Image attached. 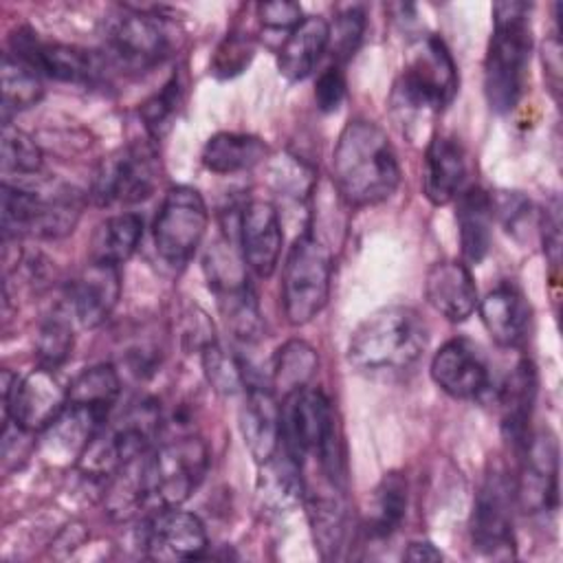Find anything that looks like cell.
<instances>
[{
	"mask_svg": "<svg viewBox=\"0 0 563 563\" xmlns=\"http://www.w3.org/2000/svg\"><path fill=\"white\" fill-rule=\"evenodd\" d=\"M317 365H319V356L310 343L301 339L286 341L273 358L271 389L286 398L288 394L308 387L310 378L317 372Z\"/></svg>",
	"mask_w": 563,
	"mask_h": 563,
	"instance_id": "obj_36",
	"label": "cell"
},
{
	"mask_svg": "<svg viewBox=\"0 0 563 563\" xmlns=\"http://www.w3.org/2000/svg\"><path fill=\"white\" fill-rule=\"evenodd\" d=\"M262 466L257 479V499L260 506L268 512H286L303 501V482H301V466L279 446V451Z\"/></svg>",
	"mask_w": 563,
	"mask_h": 563,
	"instance_id": "obj_31",
	"label": "cell"
},
{
	"mask_svg": "<svg viewBox=\"0 0 563 563\" xmlns=\"http://www.w3.org/2000/svg\"><path fill=\"white\" fill-rule=\"evenodd\" d=\"M407 561H440L442 552L431 541H413L402 554Z\"/></svg>",
	"mask_w": 563,
	"mask_h": 563,
	"instance_id": "obj_47",
	"label": "cell"
},
{
	"mask_svg": "<svg viewBox=\"0 0 563 563\" xmlns=\"http://www.w3.org/2000/svg\"><path fill=\"white\" fill-rule=\"evenodd\" d=\"M332 255L312 233L299 235L284 262L282 301L290 325L310 323L328 303Z\"/></svg>",
	"mask_w": 563,
	"mask_h": 563,
	"instance_id": "obj_6",
	"label": "cell"
},
{
	"mask_svg": "<svg viewBox=\"0 0 563 563\" xmlns=\"http://www.w3.org/2000/svg\"><path fill=\"white\" fill-rule=\"evenodd\" d=\"M526 457L517 484V499L526 512H548L559 504V444L550 431L526 440Z\"/></svg>",
	"mask_w": 563,
	"mask_h": 563,
	"instance_id": "obj_19",
	"label": "cell"
},
{
	"mask_svg": "<svg viewBox=\"0 0 563 563\" xmlns=\"http://www.w3.org/2000/svg\"><path fill=\"white\" fill-rule=\"evenodd\" d=\"M180 95H183V88L178 77L174 75L156 95H152L141 106V119L145 123V130L154 139H161L172 128V121L180 106Z\"/></svg>",
	"mask_w": 563,
	"mask_h": 563,
	"instance_id": "obj_41",
	"label": "cell"
},
{
	"mask_svg": "<svg viewBox=\"0 0 563 563\" xmlns=\"http://www.w3.org/2000/svg\"><path fill=\"white\" fill-rule=\"evenodd\" d=\"M493 200L479 185L464 187L455 198V220L460 233V249L466 264H479L493 240Z\"/></svg>",
	"mask_w": 563,
	"mask_h": 563,
	"instance_id": "obj_26",
	"label": "cell"
},
{
	"mask_svg": "<svg viewBox=\"0 0 563 563\" xmlns=\"http://www.w3.org/2000/svg\"><path fill=\"white\" fill-rule=\"evenodd\" d=\"M200 352H202V367H205L207 380L216 391L235 394L240 389H246L249 380L242 365L229 352H224L216 341L205 345Z\"/></svg>",
	"mask_w": 563,
	"mask_h": 563,
	"instance_id": "obj_40",
	"label": "cell"
},
{
	"mask_svg": "<svg viewBox=\"0 0 563 563\" xmlns=\"http://www.w3.org/2000/svg\"><path fill=\"white\" fill-rule=\"evenodd\" d=\"M143 545L156 561H191L207 550V530L200 517L180 506L158 508L145 523Z\"/></svg>",
	"mask_w": 563,
	"mask_h": 563,
	"instance_id": "obj_17",
	"label": "cell"
},
{
	"mask_svg": "<svg viewBox=\"0 0 563 563\" xmlns=\"http://www.w3.org/2000/svg\"><path fill=\"white\" fill-rule=\"evenodd\" d=\"M512 486L501 473H493L482 484L471 519L473 548L493 559H508L515 550L512 534Z\"/></svg>",
	"mask_w": 563,
	"mask_h": 563,
	"instance_id": "obj_16",
	"label": "cell"
},
{
	"mask_svg": "<svg viewBox=\"0 0 563 563\" xmlns=\"http://www.w3.org/2000/svg\"><path fill=\"white\" fill-rule=\"evenodd\" d=\"M303 506H306L312 537L321 556L323 559L336 556V552L343 548L345 526H347L345 504L336 493V484L330 482L325 490L303 488Z\"/></svg>",
	"mask_w": 563,
	"mask_h": 563,
	"instance_id": "obj_30",
	"label": "cell"
},
{
	"mask_svg": "<svg viewBox=\"0 0 563 563\" xmlns=\"http://www.w3.org/2000/svg\"><path fill=\"white\" fill-rule=\"evenodd\" d=\"M209 224V211L198 189L172 187L156 213L152 235L156 253L172 266L187 264L198 251Z\"/></svg>",
	"mask_w": 563,
	"mask_h": 563,
	"instance_id": "obj_12",
	"label": "cell"
},
{
	"mask_svg": "<svg viewBox=\"0 0 563 563\" xmlns=\"http://www.w3.org/2000/svg\"><path fill=\"white\" fill-rule=\"evenodd\" d=\"M251 53L253 48L244 40L227 37V42L218 48V55H216V73L224 77L240 73L249 64Z\"/></svg>",
	"mask_w": 563,
	"mask_h": 563,
	"instance_id": "obj_45",
	"label": "cell"
},
{
	"mask_svg": "<svg viewBox=\"0 0 563 563\" xmlns=\"http://www.w3.org/2000/svg\"><path fill=\"white\" fill-rule=\"evenodd\" d=\"M427 347V325L409 306H387L367 314L350 334L347 363L365 376L409 369Z\"/></svg>",
	"mask_w": 563,
	"mask_h": 563,
	"instance_id": "obj_2",
	"label": "cell"
},
{
	"mask_svg": "<svg viewBox=\"0 0 563 563\" xmlns=\"http://www.w3.org/2000/svg\"><path fill=\"white\" fill-rule=\"evenodd\" d=\"M240 251L242 262L257 277H271L279 264L284 231L279 211L264 198H253L240 213Z\"/></svg>",
	"mask_w": 563,
	"mask_h": 563,
	"instance_id": "obj_18",
	"label": "cell"
},
{
	"mask_svg": "<svg viewBox=\"0 0 563 563\" xmlns=\"http://www.w3.org/2000/svg\"><path fill=\"white\" fill-rule=\"evenodd\" d=\"M433 383L451 398L471 400L486 391L488 367L475 345L466 339H451L431 358Z\"/></svg>",
	"mask_w": 563,
	"mask_h": 563,
	"instance_id": "obj_21",
	"label": "cell"
},
{
	"mask_svg": "<svg viewBox=\"0 0 563 563\" xmlns=\"http://www.w3.org/2000/svg\"><path fill=\"white\" fill-rule=\"evenodd\" d=\"M108 420V411L84 407V405H66L59 418L44 431V449L55 460H77L84 455L95 435L103 429Z\"/></svg>",
	"mask_w": 563,
	"mask_h": 563,
	"instance_id": "obj_27",
	"label": "cell"
},
{
	"mask_svg": "<svg viewBox=\"0 0 563 563\" xmlns=\"http://www.w3.org/2000/svg\"><path fill=\"white\" fill-rule=\"evenodd\" d=\"M143 235V218L136 213H114L101 220L90 235V262L121 266L132 257Z\"/></svg>",
	"mask_w": 563,
	"mask_h": 563,
	"instance_id": "obj_33",
	"label": "cell"
},
{
	"mask_svg": "<svg viewBox=\"0 0 563 563\" xmlns=\"http://www.w3.org/2000/svg\"><path fill=\"white\" fill-rule=\"evenodd\" d=\"M268 154V145L253 134L218 132L202 147V165L213 174H238L253 169Z\"/></svg>",
	"mask_w": 563,
	"mask_h": 563,
	"instance_id": "obj_32",
	"label": "cell"
},
{
	"mask_svg": "<svg viewBox=\"0 0 563 563\" xmlns=\"http://www.w3.org/2000/svg\"><path fill=\"white\" fill-rule=\"evenodd\" d=\"M205 268L209 273V286L218 297L220 312L233 336L240 341H255L262 332L257 295L238 260L231 251L216 246L209 251Z\"/></svg>",
	"mask_w": 563,
	"mask_h": 563,
	"instance_id": "obj_14",
	"label": "cell"
},
{
	"mask_svg": "<svg viewBox=\"0 0 563 563\" xmlns=\"http://www.w3.org/2000/svg\"><path fill=\"white\" fill-rule=\"evenodd\" d=\"M257 18L266 29H275V31H282V29L292 31L303 20L301 7L297 2H286V0L257 4Z\"/></svg>",
	"mask_w": 563,
	"mask_h": 563,
	"instance_id": "obj_44",
	"label": "cell"
},
{
	"mask_svg": "<svg viewBox=\"0 0 563 563\" xmlns=\"http://www.w3.org/2000/svg\"><path fill=\"white\" fill-rule=\"evenodd\" d=\"M343 97H345V77H343L341 66L332 64L325 70H321V75L317 77L314 99H317L319 110L332 112L341 106Z\"/></svg>",
	"mask_w": 563,
	"mask_h": 563,
	"instance_id": "obj_43",
	"label": "cell"
},
{
	"mask_svg": "<svg viewBox=\"0 0 563 563\" xmlns=\"http://www.w3.org/2000/svg\"><path fill=\"white\" fill-rule=\"evenodd\" d=\"M424 297L435 312L453 323L466 321L479 301L468 266L455 260L438 262L427 271Z\"/></svg>",
	"mask_w": 563,
	"mask_h": 563,
	"instance_id": "obj_24",
	"label": "cell"
},
{
	"mask_svg": "<svg viewBox=\"0 0 563 563\" xmlns=\"http://www.w3.org/2000/svg\"><path fill=\"white\" fill-rule=\"evenodd\" d=\"M479 317L490 339L501 347H517L526 341L530 325V303L510 282H501L477 301Z\"/></svg>",
	"mask_w": 563,
	"mask_h": 563,
	"instance_id": "obj_25",
	"label": "cell"
},
{
	"mask_svg": "<svg viewBox=\"0 0 563 563\" xmlns=\"http://www.w3.org/2000/svg\"><path fill=\"white\" fill-rule=\"evenodd\" d=\"M561 207L559 200H552V207H545L543 216V251L550 264L556 268L561 262Z\"/></svg>",
	"mask_w": 563,
	"mask_h": 563,
	"instance_id": "obj_46",
	"label": "cell"
},
{
	"mask_svg": "<svg viewBox=\"0 0 563 563\" xmlns=\"http://www.w3.org/2000/svg\"><path fill=\"white\" fill-rule=\"evenodd\" d=\"M70 321L73 319L68 312H55L42 323L35 341V354H37L40 367L57 369L70 356L75 345Z\"/></svg>",
	"mask_w": 563,
	"mask_h": 563,
	"instance_id": "obj_39",
	"label": "cell"
},
{
	"mask_svg": "<svg viewBox=\"0 0 563 563\" xmlns=\"http://www.w3.org/2000/svg\"><path fill=\"white\" fill-rule=\"evenodd\" d=\"M110 57L130 70H145L161 64L172 51V33L163 18L143 11H121L106 26Z\"/></svg>",
	"mask_w": 563,
	"mask_h": 563,
	"instance_id": "obj_13",
	"label": "cell"
},
{
	"mask_svg": "<svg viewBox=\"0 0 563 563\" xmlns=\"http://www.w3.org/2000/svg\"><path fill=\"white\" fill-rule=\"evenodd\" d=\"M158 178L156 150L147 141H136L103 158L95 174L90 198L99 207L143 202L154 194Z\"/></svg>",
	"mask_w": 563,
	"mask_h": 563,
	"instance_id": "obj_11",
	"label": "cell"
},
{
	"mask_svg": "<svg viewBox=\"0 0 563 563\" xmlns=\"http://www.w3.org/2000/svg\"><path fill=\"white\" fill-rule=\"evenodd\" d=\"M143 468L152 506H180L202 484L209 471V449L196 435L169 440L145 453Z\"/></svg>",
	"mask_w": 563,
	"mask_h": 563,
	"instance_id": "obj_7",
	"label": "cell"
},
{
	"mask_svg": "<svg viewBox=\"0 0 563 563\" xmlns=\"http://www.w3.org/2000/svg\"><path fill=\"white\" fill-rule=\"evenodd\" d=\"M121 297L119 266L90 262L66 290V312L81 328L101 325Z\"/></svg>",
	"mask_w": 563,
	"mask_h": 563,
	"instance_id": "obj_20",
	"label": "cell"
},
{
	"mask_svg": "<svg viewBox=\"0 0 563 563\" xmlns=\"http://www.w3.org/2000/svg\"><path fill=\"white\" fill-rule=\"evenodd\" d=\"M2 123H11V114L35 106L42 95V75L9 51L2 55Z\"/></svg>",
	"mask_w": 563,
	"mask_h": 563,
	"instance_id": "obj_35",
	"label": "cell"
},
{
	"mask_svg": "<svg viewBox=\"0 0 563 563\" xmlns=\"http://www.w3.org/2000/svg\"><path fill=\"white\" fill-rule=\"evenodd\" d=\"M158 427L154 402H141L125 411L114 424L103 429L88 444L77 466L90 477H112L119 468L147 453V444Z\"/></svg>",
	"mask_w": 563,
	"mask_h": 563,
	"instance_id": "obj_10",
	"label": "cell"
},
{
	"mask_svg": "<svg viewBox=\"0 0 563 563\" xmlns=\"http://www.w3.org/2000/svg\"><path fill=\"white\" fill-rule=\"evenodd\" d=\"M530 4H493V33L484 59V95L488 106L504 114L510 112L526 90L532 51Z\"/></svg>",
	"mask_w": 563,
	"mask_h": 563,
	"instance_id": "obj_3",
	"label": "cell"
},
{
	"mask_svg": "<svg viewBox=\"0 0 563 563\" xmlns=\"http://www.w3.org/2000/svg\"><path fill=\"white\" fill-rule=\"evenodd\" d=\"M537 398V369L523 358L512 372L506 376L499 389V407H501V427L510 440L517 444H526L528 440V422L532 416V405Z\"/></svg>",
	"mask_w": 563,
	"mask_h": 563,
	"instance_id": "obj_29",
	"label": "cell"
},
{
	"mask_svg": "<svg viewBox=\"0 0 563 563\" xmlns=\"http://www.w3.org/2000/svg\"><path fill=\"white\" fill-rule=\"evenodd\" d=\"M457 92V66L438 35H427L405 64L396 84L402 106L416 112H438Z\"/></svg>",
	"mask_w": 563,
	"mask_h": 563,
	"instance_id": "obj_8",
	"label": "cell"
},
{
	"mask_svg": "<svg viewBox=\"0 0 563 563\" xmlns=\"http://www.w3.org/2000/svg\"><path fill=\"white\" fill-rule=\"evenodd\" d=\"M121 394V378L110 363H99L77 374L68 385V402L95 407L101 411L112 409Z\"/></svg>",
	"mask_w": 563,
	"mask_h": 563,
	"instance_id": "obj_37",
	"label": "cell"
},
{
	"mask_svg": "<svg viewBox=\"0 0 563 563\" xmlns=\"http://www.w3.org/2000/svg\"><path fill=\"white\" fill-rule=\"evenodd\" d=\"M240 407V433L257 464L268 462L282 446V405L271 387L249 383Z\"/></svg>",
	"mask_w": 563,
	"mask_h": 563,
	"instance_id": "obj_22",
	"label": "cell"
},
{
	"mask_svg": "<svg viewBox=\"0 0 563 563\" xmlns=\"http://www.w3.org/2000/svg\"><path fill=\"white\" fill-rule=\"evenodd\" d=\"M0 163L4 180L15 176L20 180L37 178L42 172V150L37 143L11 123H2V143H0Z\"/></svg>",
	"mask_w": 563,
	"mask_h": 563,
	"instance_id": "obj_38",
	"label": "cell"
},
{
	"mask_svg": "<svg viewBox=\"0 0 563 563\" xmlns=\"http://www.w3.org/2000/svg\"><path fill=\"white\" fill-rule=\"evenodd\" d=\"M332 183L350 207H372L394 196L400 165L380 125L354 119L341 130L332 150Z\"/></svg>",
	"mask_w": 563,
	"mask_h": 563,
	"instance_id": "obj_1",
	"label": "cell"
},
{
	"mask_svg": "<svg viewBox=\"0 0 563 563\" xmlns=\"http://www.w3.org/2000/svg\"><path fill=\"white\" fill-rule=\"evenodd\" d=\"M328 46H330V22L321 15L303 18L292 31H288L279 48V55H277L279 73L290 81L306 79L314 70V66L321 62Z\"/></svg>",
	"mask_w": 563,
	"mask_h": 563,
	"instance_id": "obj_28",
	"label": "cell"
},
{
	"mask_svg": "<svg viewBox=\"0 0 563 563\" xmlns=\"http://www.w3.org/2000/svg\"><path fill=\"white\" fill-rule=\"evenodd\" d=\"M468 174L466 150L455 136H433L424 152L422 191L435 207L453 202L464 189Z\"/></svg>",
	"mask_w": 563,
	"mask_h": 563,
	"instance_id": "obj_23",
	"label": "cell"
},
{
	"mask_svg": "<svg viewBox=\"0 0 563 563\" xmlns=\"http://www.w3.org/2000/svg\"><path fill=\"white\" fill-rule=\"evenodd\" d=\"M2 233L11 238H64L68 235L79 216L81 198L68 187L40 191L33 185L2 183Z\"/></svg>",
	"mask_w": 563,
	"mask_h": 563,
	"instance_id": "obj_5",
	"label": "cell"
},
{
	"mask_svg": "<svg viewBox=\"0 0 563 563\" xmlns=\"http://www.w3.org/2000/svg\"><path fill=\"white\" fill-rule=\"evenodd\" d=\"M0 389L4 424H13L22 433H44L68 405V387L55 369L40 365L24 378L4 369Z\"/></svg>",
	"mask_w": 563,
	"mask_h": 563,
	"instance_id": "obj_9",
	"label": "cell"
},
{
	"mask_svg": "<svg viewBox=\"0 0 563 563\" xmlns=\"http://www.w3.org/2000/svg\"><path fill=\"white\" fill-rule=\"evenodd\" d=\"M365 31V13L358 7H347L334 18V24H330V46L334 55V64L347 62L354 51L361 44Z\"/></svg>",
	"mask_w": 563,
	"mask_h": 563,
	"instance_id": "obj_42",
	"label": "cell"
},
{
	"mask_svg": "<svg viewBox=\"0 0 563 563\" xmlns=\"http://www.w3.org/2000/svg\"><path fill=\"white\" fill-rule=\"evenodd\" d=\"M282 449L303 466L317 460L330 482L341 475L336 420L328 396L321 389H299L282 402Z\"/></svg>",
	"mask_w": 563,
	"mask_h": 563,
	"instance_id": "obj_4",
	"label": "cell"
},
{
	"mask_svg": "<svg viewBox=\"0 0 563 563\" xmlns=\"http://www.w3.org/2000/svg\"><path fill=\"white\" fill-rule=\"evenodd\" d=\"M407 512V479L400 473H387L376 484L365 517V530L374 539H385L398 530Z\"/></svg>",
	"mask_w": 563,
	"mask_h": 563,
	"instance_id": "obj_34",
	"label": "cell"
},
{
	"mask_svg": "<svg viewBox=\"0 0 563 563\" xmlns=\"http://www.w3.org/2000/svg\"><path fill=\"white\" fill-rule=\"evenodd\" d=\"M9 53L26 62L40 75L68 84H92L103 68L101 59L90 51L57 42H42L31 29H18L11 35Z\"/></svg>",
	"mask_w": 563,
	"mask_h": 563,
	"instance_id": "obj_15",
	"label": "cell"
}]
</instances>
